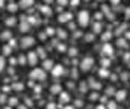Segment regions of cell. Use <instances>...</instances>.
<instances>
[{
  "instance_id": "6da1fadb",
  "label": "cell",
  "mask_w": 130,
  "mask_h": 109,
  "mask_svg": "<svg viewBox=\"0 0 130 109\" xmlns=\"http://www.w3.org/2000/svg\"><path fill=\"white\" fill-rule=\"evenodd\" d=\"M30 79H33V80H44L45 79V70L44 68H33L30 71Z\"/></svg>"
},
{
  "instance_id": "7a4b0ae2",
  "label": "cell",
  "mask_w": 130,
  "mask_h": 109,
  "mask_svg": "<svg viewBox=\"0 0 130 109\" xmlns=\"http://www.w3.org/2000/svg\"><path fill=\"white\" fill-rule=\"evenodd\" d=\"M33 44H35V38H32V36H24L23 39H21V47L23 49H29V47H32Z\"/></svg>"
},
{
  "instance_id": "3957f363",
  "label": "cell",
  "mask_w": 130,
  "mask_h": 109,
  "mask_svg": "<svg viewBox=\"0 0 130 109\" xmlns=\"http://www.w3.org/2000/svg\"><path fill=\"white\" fill-rule=\"evenodd\" d=\"M88 21H89V14L86 11H82L79 14V23H80V26H86Z\"/></svg>"
},
{
  "instance_id": "277c9868",
  "label": "cell",
  "mask_w": 130,
  "mask_h": 109,
  "mask_svg": "<svg viewBox=\"0 0 130 109\" xmlns=\"http://www.w3.org/2000/svg\"><path fill=\"white\" fill-rule=\"evenodd\" d=\"M27 62H29L30 65H36V62H38V55L33 53V52H30V53L27 55Z\"/></svg>"
},
{
  "instance_id": "5b68a950",
  "label": "cell",
  "mask_w": 130,
  "mask_h": 109,
  "mask_svg": "<svg viewBox=\"0 0 130 109\" xmlns=\"http://www.w3.org/2000/svg\"><path fill=\"white\" fill-rule=\"evenodd\" d=\"M92 58H86V59H83L82 61V70H89L91 68V65H92Z\"/></svg>"
},
{
  "instance_id": "8992f818",
  "label": "cell",
  "mask_w": 130,
  "mask_h": 109,
  "mask_svg": "<svg viewBox=\"0 0 130 109\" xmlns=\"http://www.w3.org/2000/svg\"><path fill=\"white\" fill-rule=\"evenodd\" d=\"M52 73H53V76H61V74H64V67L62 65H55Z\"/></svg>"
},
{
  "instance_id": "52a82bcc",
  "label": "cell",
  "mask_w": 130,
  "mask_h": 109,
  "mask_svg": "<svg viewBox=\"0 0 130 109\" xmlns=\"http://www.w3.org/2000/svg\"><path fill=\"white\" fill-rule=\"evenodd\" d=\"M5 24H6L8 27H12V26L17 24V18H15V17H8V18L5 20Z\"/></svg>"
},
{
  "instance_id": "ba28073f",
  "label": "cell",
  "mask_w": 130,
  "mask_h": 109,
  "mask_svg": "<svg viewBox=\"0 0 130 109\" xmlns=\"http://www.w3.org/2000/svg\"><path fill=\"white\" fill-rule=\"evenodd\" d=\"M33 5V0H20V8H30Z\"/></svg>"
},
{
  "instance_id": "9c48e42d",
  "label": "cell",
  "mask_w": 130,
  "mask_h": 109,
  "mask_svg": "<svg viewBox=\"0 0 130 109\" xmlns=\"http://www.w3.org/2000/svg\"><path fill=\"white\" fill-rule=\"evenodd\" d=\"M11 36H12V32L11 30H5V32H2L0 34V39H11Z\"/></svg>"
},
{
  "instance_id": "30bf717a",
  "label": "cell",
  "mask_w": 130,
  "mask_h": 109,
  "mask_svg": "<svg viewBox=\"0 0 130 109\" xmlns=\"http://www.w3.org/2000/svg\"><path fill=\"white\" fill-rule=\"evenodd\" d=\"M71 17H73L71 14H64V15L59 17V21H61V23H68V21L71 20Z\"/></svg>"
},
{
  "instance_id": "8fae6325",
  "label": "cell",
  "mask_w": 130,
  "mask_h": 109,
  "mask_svg": "<svg viewBox=\"0 0 130 109\" xmlns=\"http://www.w3.org/2000/svg\"><path fill=\"white\" fill-rule=\"evenodd\" d=\"M3 56H9L11 53H12V47H9V45H3Z\"/></svg>"
},
{
  "instance_id": "7c38bea8",
  "label": "cell",
  "mask_w": 130,
  "mask_h": 109,
  "mask_svg": "<svg viewBox=\"0 0 130 109\" xmlns=\"http://www.w3.org/2000/svg\"><path fill=\"white\" fill-rule=\"evenodd\" d=\"M17 9H18V5L17 3H9L8 5V11L9 12H17Z\"/></svg>"
},
{
  "instance_id": "4fadbf2b",
  "label": "cell",
  "mask_w": 130,
  "mask_h": 109,
  "mask_svg": "<svg viewBox=\"0 0 130 109\" xmlns=\"http://www.w3.org/2000/svg\"><path fill=\"white\" fill-rule=\"evenodd\" d=\"M29 29H30V26H29L27 23H24V21H23V23L20 24V32H27Z\"/></svg>"
},
{
  "instance_id": "5bb4252c",
  "label": "cell",
  "mask_w": 130,
  "mask_h": 109,
  "mask_svg": "<svg viewBox=\"0 0 130 109\" xmlns=\"http://www.w3.org/2000/svg\"><path fill=\"white\" fill-rule=\"evenodd\" d=\"M53 62L52 61H44V70H53Z\"/></svg>"
},
{
  "instance_id": "9a60e30c",
  "label": "cell",
  "mask_w": 130,
  "mask_h": 109,
  "mask_svg": "<svg viewBox=\"0 0 130 109\" xmlns=\"http://www.w3.org/2000/svg\"><path fill=\"white\" fill-rule=\"evenodd\" d=\"M59 100H61V103H62V102H68V100H70V96H68L67 92L62 91V92H61V96H59Z\"/></svg>"
},
{
  "instance_id": "2e32d148",
  "label": "cell",
  "mask_w": 130,
  "mask_h": 109,
  "mask_svg": "<svg viewBox=\"0 0 130 109\" xmlns=\"http://www.w3.org/2000/svg\"><path fill=\"white\" fill-rule=\"evenodd\" d=\"M6 68V61H5V56H0V73Z\"/></svg>"
},
{
  "instance_id": "e0dca14e",
  "label": "cell",
  "mask_w": 130,
  "mask_h": 109,
  "mask_svg": "<svg viewBox=\"0 0 130 109\" xmlns=\"http://www.w3.org/2000/svg\"><path fill=\"white\" fill-rule=\"evenodd\" d=\"M36 55H38L39 58H42V59H44V58H45V52H44V49H41V47H39V49L36 50Z\"/></svg>"
},
{
  "instance_id": "ac0fdd59",
  "label": "cell",
  "mask_w": 130,
  "mask_h": 109,
  "mask_svg": "<svg viewBox=\"0 0 130 109\" xmlns=\"http://www.w3.org/2000/svg\"><path fill=\"white\" fill-rule=\"evenodd\" d=\"M61 91H62V88H61L59 85H53V86H52V92L58 94V92H61Z\"/></svg>"
},
{
  "instance_id": "d6986e66",
  "label": "cell",
  "mask_w": 130,
  "mask_h": 109,
  "mask_svg": "<svg viewBox=\"0 0 130 109\" xmlns=\"http://www.w3.org/2000/svg\"><path fill=\"white\" fill-rule=\"evenodd\" d=\"M8 45H9V47H12V49H14V47H17V39H15V38H11V39H9V42H8Z\"/></svg>"
},
{
  "instance_id": "ffe728a7",
  "label": "cell",
  "mask_w": 130,
  "mask_h": 109,
  "mask_svg": "<svg viewBox=\"0 0 130 109\" xmlns=\"http://www.w3.org/2000/svg\"><path fill=\"white\" fill-rule=\"evenodd\" d=\"M8 105H9V106H17V105H18V100H17V99H9V100H8Z\"/></svg>"
},
{
  "instance_id": "44dd1931",
  "label": "cell",
  "mask_w": 130,
  "mask_h": 109,
  "mask_svg": "<svg viewBox=\"0 0 130 109\" xmlns=\"http://www.w3.org/2000/svg\"><path fill=\"white\" fill-rule=\"evenodd\" d=\"M12 89H23V85L21 83H14L12 85Z\"/></svg>"
},
{
  "instance_id": "7402d4cb",
  "label": "cell",
  "mask_w": 130,
  "mask_h": 109,
  "mask_svg": "<svg viewBox=\"0 0 130 109\" xmlns=\"http://www.w3.org/2000/svg\"><path fill=\"white\" fill-rule=\"evenodd\" d=\"M26 61H27V59H24V56H23V55H21V56H20V64H24V62H26Z\"/></svg>"
},
{
  "instance_id": "603a6c76",
  "label": "cell",
  "mask_w": 130,
  "mask_h": 109,
  "mask_svg": "<svg viewBox=\"0 0 130 109\" xmlns=\"http://www.w3.org/2000/svg\"><path fill=\"white\" fill-rule=\"evenodd\" d=\"M47 109H56V106L52 103V105H47Z\"/></svg>"
},
{
  "instance_id": "cb8c5ba5",
  "label": "cell",
  "mask_w": 130,
  "mask_h": 109,
  "mask_svg": "<svg viewBox=\"0 0 130 109\" xmlns=\"http://www.w3.org/2000/svg\"><path fill=\"white\" fill-rule=\"evenodd\" d=\"M3 89H5V92H9V89H11V88H9V86H3Z\"/></svg>"
},
{
  "instance_id": "d4e9b609",
  "label": "cell",
  "mask_w": 130,
  "mask_h": 109,
  "mask_svg": "<svg viewBox=\"0 0 130 109\" xmlns=\"http://www.w3.org/2000/svg\"><path fill=\"white\" fill-rule=\"evenodd\" d=\"M0 102H6V97L5 96H0Z\"/></svg>"
},
{
  "instance_id": "484cf974",
  "label": "cell",
  "mask_w": 130,
  "mask_h": 109,
  "mask_svg": "<svg viewBox=\"0 0 130 109\" xmlns=\"http://www.w3.org/2000/svg\"><path fill=\"white\" fill-rule=\"evenodd\" d=\"M71 3H74V5H77V3H79V0H71Z\"/></svg>"
},
{
  "instance_id": "4316f807",
  "label": "cell",
  "mask_w": 130,
  "mask_h": 109,
  "mask_svg": "<svg viewBox=\"0 0 130 109\" xmlns=\"http://www.w3.org/2000/svg\"><path fill=\"white\" fill-rule=\"evenodd\" d=\"M59 3H62V5H64V3H67V0H59Z\"/></svg>"
},
{
  "instance_id": "83f0119b",
  "label": "cell",
  "mask_w": 130,
  "mask_h": 109,
  "mask_svg": "<svg viewBox=\"0 0 130 109\" xmlns=\"http://www.w3.org/2000/svg\"><path fill=\"white\" fill-rule=\"evenodd\" d=\"M20 109H27V108H24V106H20Z\"/></svg>"
},
{
  "instance_id": "f1b7e54d",
  "label": "cell",
  "mask_w": 130,
  "mask_h": 109,
  "mask_svg": "<svg viewBox=\"0 0 130 109\" xmlns=\"http://www.w3.org/2000/svg\"><path fill=\"white\" fill-rule=\"evenodd\" d=\"M64 109H73V108H71V106H68V108H64Z\"/></svg>"
},
{
  "instance_id": "f546056e",
  "label": "cell",
  "mask_w": 130,
  "mask_h": 109,
  "mask_svg": "<svg viewBox=\"0 0 130 109\" xmlns=\"http://www.w3.org/2000/svg\"><path fill=\"white\" fill-rule=\"evenodd\" d=\"M97 109H104V108H103V106H100V108H97Z\"/></svg>"
}]
</instances>
